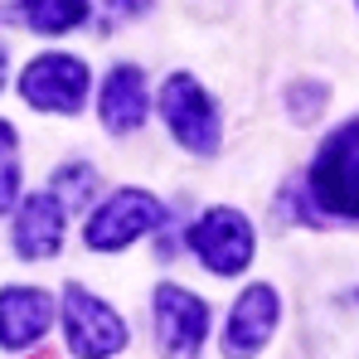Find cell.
Returning <instances> with one entry per match:
<instances>
[{
	"label": "cell",
	"instance_id": "4fadbf2b",
	"mask_svg": "<svg viewBox=\"0 0 359 359\" xmlns=\"http://www.w3.org/2000/svg\"><path fill=\"white\" fill-rule=\"evenodd\" d=\"M54 199H59L63 209H83L93 194H97V170L93 165H83V161H68V165H59L54 170Z\"/></svg>",
	"mask_w": 359,
	"mask_h": 359
},
{
	"label": "cell",
	"instance_id": "d6986e66",
	"mask_svg": "<svg viewBox=\"0 0 359 359\" xmlns=\"http://www.w3.org/2000/svg\"><path fill=\"white\" fill-rule=\"evenodd\" d=\"M0 83H5V49H0Z\"/></svg>",
	"mask_w": 359,
	"mask_h": 359
},
{
	"label": "cell",
	"instance_id": "7a4b0ae2",
	"mask_svg": "<svg viewBox=\"0 0 359 359\" xmlns=\"http://www.w3.org/2000/svg\"><path fill=\"white\" fill-rule=\"evenodd\" d=\"M161 112L170 121V131H175V141L184 151H194V156H214L219 151V107L209 102V93L189 78V73H175V78H165V88H161Z\"/></svg>",
	"mask_w": 359,
	"mask_h": 359
},
{
	"label": "cell",
	"instance_id": "ba28073f",
	"mask_svg": "<svg viewBox=\"0 0 359 359\" xmlns=\"http://www.w3.org/2000/svg\"><path fill=\"white\" fill-rule=\"evenodd\" d=\"M54 320V301L34 287H10L0 292V345L5 350H29Z\"/></svg>",
	"mask_w": 359,
	"mask_h": 359
},
{
	"label": "cell",
	"instance_id": "6da1fadb",
	"mask_svg": "<svg viewBox=\"0 0 359 359\" xmlns=\"http://www.w3.org/2000/svg\"><path fill=\"white\" fill-rule=\"evenodd\" d=\"M311 199L335 219H359V117L320 146L311 165Z\"/></svg>",
	"mask_w": 359,
	"mask_h": 359
},
{
	"label": "cell",
	"instance_id": "52a82bcc",
	"mask_svg": "<svg viewBox=\"0 0 359 359\" xmlns=\"http://www.w3.org/2000/svg\"><path fill=\"white\" fill-rule=\"evenodd\" d=\"M156 335H161L165 355H199V345L209 335V306L175 282L156 287Z\"/></svg>",
	"mask_w": 359,
	"mask_h": 359
},
{
	"label": "cell",
	"instance_id": "5bb4252c",
	"mask_svg": "<svg viewBox=\"0 0 359 359\" xmlns=\"http://www.w3.org/2000/svg\"><path fill=\"white\" fill-rule=\"evenodd\" d=\"M287 102H292L297 121H316L320 102H325V88H320V83H297V88L287 93Z\"/></svg>",
	"mask_w": 359,
	"mask_h": 359
},
{
	"label": "cell",
	"instance_id": "8992f818",
	"mask_svg": "<svg viewBox=\"0 0 359 359\" xmlns=\"http://www.w3.org/2000/svg\"><path fill=\"white\" fill-rule=\"evenodd\" d=\"M20 93L39 112H78L83 97H88V68L78 59H68V54H44V59H34L25 68Z\"/></svg>",
	"mask_w": 359,
	"mask_h": 359
},
{
	"label": "cell",
	"instance_id": "9c48e42d",
	"mask_svg": "<svg viewBox=\"0 0 359 359\" xmlns=\"http://www.w3.org/2000/svg\"><path fill=\"white\" fill-rule=\"evenodd\" d=\"M15 248L25 257H54L63 248V204L54 194H29L15 219Z\"/></svg>",
	"mask_w": 359,
	"mask_h": 359
},
{
	"label": "cell",
	"instance_id": "3957f363",
	"mask_svg": "<svg viewBox=\"0 0 359 359\" xmlns=\"http://www.w3.org/2000/svg\"><path fill=\"white\" fill-rule=\"evenodd\" d=\"M161 219H165V209H161L156 194H146V189H117V194L88 219V248H93V252H117L126 243L146 238Z\"/></svg>",
	"mask_w": 359,
	"mask_h": 359
},
{
	"label": "cell",
	"instance_id": "7c38bea8",
	"mask_svg": "<svg viewBox=\"0 0 359 359\" xmlns=\"http://www.w3.org/2000/svg\"><path fill=\"white\" fill-rule=\"evenodd\" d=\"M20 20H29V29H39V34H63L88 20V0H25Z\"/></svg>",
	"mask_w": 359,
	"mask_h": 359
},
{
	"label": "cell",
	"instance_id": "ac0fdd59",
	"mask_svg": "<svg viewBox=\"0 0 359 359\" xmlns=\"http://www.w3.org/2000/svg\"><path fill=\"white\" fill-rule=\"evenodd\" d=\"M25 15V0H0V20H20Z\"/></svg>",
	"mask_w": 359,
	"mask_h": 359
},
{
	"label": "cell",
	"instance_id": "e0dca14e",
	"mask_svg": "<svg viewBox=\"0 0 359 359\" xmlns=\"http://www.w3.org/2000/svg\"><path fill=\"white\" fill-rule=\"evenodd\" d=\"M15 141H20V136H15V126H10V121H0V161H5V156H15Z\"/></svg>",
	"mask_w": 359,
	"mask_h": 359
},
{
	"label": "cell",
	"instance_id": "2e32d148",
	"mask_svg": "<svg viewBox=\"0 0 359 359\" xmlns=\"http://www.w3.org/2000/svg\"><path fill=\"white\" fill-rule=\"evenodd\" d=\"M107 10H112V15H146L151 0H107Z\"/></svg>",
	"mask_w": 359,
	"mask_h": 359
},
{
	"label": "cell",
	"instance_id": "5b68a950",
	"mask_svg": "<svg viewBox=\"0 0 359 359\" xmlns=\"http://www.w3.org/2000/svg\"><path fill=\"white\" fill-rule=\"evenodd\" d=\"M189 248L199 252V262L214 277H233L252 262V229L238 209H209L194 229H189Z\"/></svg>",
	"mask_w": 359,
	"mask_h": 359
},
{
	"label": "cell",
	"instance_id": "9a60e30c",
	"mask_svg": "<svg viewBox=\"0 0 359 359\" xmlns=\"http://www.w3.org/2000/svg\"><path fill=\"white\" fill-rule=\"evenodd\" d=\"M15 189H20V170L5 161V165H0V214L15 209Z\"/></svg>",
	"mask_w": 359,
	"mask_h": 359
},
{
	"label": "cell",
	"instance_id": "8fae6325",
	"mask_svg": "<svg viewBox=\"0 0 359 359\" xmlns=\"http://www.w3.org/2000/svg\"><path fill=\"white\" fill-rule=\"evenodd\" d=\"M97 112H102V126L107 131H136L146 121V73L131 68V63L112 68V78L102 83Z\"/></svg>",
	"mask_w": 359,
	"mask_h": 359
},
{
	"label": "cell",
	"instance_id": "30bf717a",
	"mask_svg": "<svg viewBox=\"0 0 359 359\" xmlns=\"http://www.w3.org/2000/svg\"><path fill=\"white\" fill-rule=\"evenodd\" d=\"M272 325H277V292L267 287V282H257V287H248L233 306V316H229V345L248 355V350H262L267 340H272Z\"/></svg>",
	"mask_w": 359,
	"mask_h": 359
},
{
	"label": "cell",
	"instance_id": "277c9868",
	"mask_svg": "<svg viewBox=\"0 0 359 359\" xmlns=\"http://www.w3.org/2000/svg\"><path fill=\"white\" fill-rule=\"evenodd\" d=\"M63 335L73 355H117L126 345V325L117 320V311L83 292L78 282L63 287Z\"/></svg>",
	"mask_w": 359,
	"mask_h": 359
}]
</instances>
